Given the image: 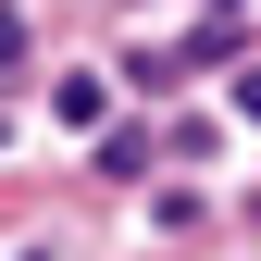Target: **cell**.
<instances>
[{"label":"cell","instance_id":"1","mask_svg":"<svg viewBox=\"0 0 261 261\" xmlns=\"http://www.w3.org/2000/svg\"><path fill=\"white\" fill-rule=\"evenodd\" d=\"M0 62H25V13H0Z\"/></svg>","mask_w":261,"mask_h":261},{"label":"cell","instance_id":"2","mask_svg":"<svg viewBox=\"0 0 261 261\" xmlns=\"http://www.w3.org/2000/svg\"><path fill=\"white\" fill-rule=\"evenodd\" d=\"M0 137H13V124H0Z\"/></svg>","mask_w":261,"mask_h":261}]
</instances>
